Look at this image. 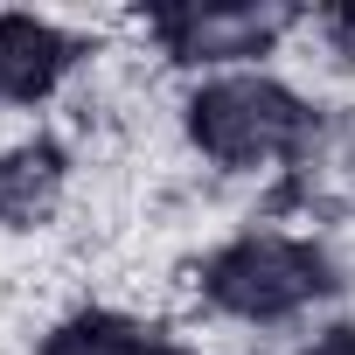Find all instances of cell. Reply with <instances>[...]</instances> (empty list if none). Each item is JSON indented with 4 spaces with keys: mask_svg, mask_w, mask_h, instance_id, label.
I'll list each match as a JSON object with an SVG mask.
<instances>
[{
    "mask_svg": "<svg viewBox=\"0 0 355 355\" xmlns=\"http://www.w3.org/2000/svg\"><path fill=\"white\" fill-rule=\"evenodd\" d=\"M167 132L209 182H320L341 112L300 84L286 63L272 70H230V77H202V84H174L167 98Z\"/></svg>",
    "mask_w": 355,
    "mask_h": 355,
    "instance_id": "cell-1",
    "label": "cell"
},
{
    "mask_svg": "<svg viewBox=\"0 0 355 355\" xmlns=\"http://www.w3.org/2000/svg\"><path fill=\"white\" fill-rule=\"evenodd\" d=\"M189 306L209 327L237 334H306L313 320L341 313L355 272L341 244L293 216H244L189 258Z\"/></svg>",
    "mask_w": 355,
    "mask_h": 355,
    "instance_id": "cell-2",
    "label": "cell"
},
{
    "mask_svg": "<svg viewBox=\"0 0 355 355\" xmlns=\"http://www.w3.org/2000/svg\"><path fill=\"white\" fill-rule=\"evenodd\" d=\"M125 35L139 42L146 70L167 84H202L230 70H272L306 42V8L279 0H160L125 15Z\"/></svg>",
    "mask_w": 355,
    "mask_h": 355,
    "instance_id": "cell-3",
    "label": "cell"
},
{
    "mask_svg": "<svg viewBox=\"0 0 355 355\" xmlns=\"http://www.w3.org/2000/svg\"><path fill=\"white\" fill-rule=\"evenodd\" d=\"M98 56L105 35L91 21L49 8H0V119H42L70 105Z\"/></svg>",
    "mask_w": 355,
    "mask_h": 355,
    "instance_id": "cell-4",
    "label": "cell"
},
{
    "mask_svg": "<svg viewBox=\"0 0 355 355\" xmlns=\"http://www.w3.org/2000/svg\"><path fill=\"white\" fill-rule=\"evenodd\" d=\"M84 189V153L63 125H28L0 139V237H49Z\"/></svg>",
    "mask_w": 355,
    "mask_h": 355,
    "instance_id": "cell-5",
    "label": "cell"
},
{
    "mask_svg": "<svg viewBox=\"0 0 355 355\" xmlns=\"http://www.w3.org/2000/svg\"><path fill=\"white\" fill-rule=\"evenodd\" d=\"M160 334L153 313H139L132 300H105V293H84L56 313L35 320L28 348L21 355H146Z\"/></svg>",
    "mask_w": 355,
    "mask_h": 355,
    "instance_id": "cell-6",
    "label": "cell"
},
{
    "mask_svg": "<svg viewBox=\"0 0 355 355\" xmlns=\"http://www.w3.org/2000/svg\"><path fill=\"white\" fill-rule=\"evenodd\" d=\"M306 63L355 77V0H334V8H306Z\"/></svg>",
    "mask_w": 355,
    "mask_h": 355,
    "instance_id": "cell-7",
    "label": "cell"
},
{
    "mask_svg": "<svg viewBox=\"0 0 355 355\" xmlns=\"http://www.w3.org/2000/svg\"><path fill=\"white\" fill-rule=\"evenodd\" d=\"M286 355H355V313H327L286 341Z\"/></svg>",
    "mask_w": 355,
    "mask_h": 355,
    "instance_id": "cell-8",
    "label": "cell"
},
{
    "mask_svg": "<svg viewBox=\"0 0 355 355\" xmlns=\"http://www.w3.org/2000/svg\"><path fill=\"white\" fill-rule=\"evenodd\" d=\"M146 355H230V348H223V341H209V334H182V327H160Z\"/></svg>",
    "mask_w": 355,
    "mask_h": 355,
    "instance_id": "cell-9",
    "label": "cell"
}]
</instances>
